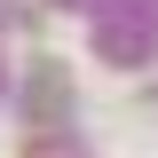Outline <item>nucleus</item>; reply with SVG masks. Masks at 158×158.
Masks as SVG:
<instances>
[{"mask_svg": "<svg viewBox=\"0 0 158 158\" xmlns=\"http://www.w3.org/2000/svg\"><path fill=\"white\" fill-rule=\"evenodd\" d=\"M32 111H40V118L63 111V63H40V71H32Z\"/></svg>", "mask_w": 158, "mask_h": 158, "instance_id": "1", "label": "nucleus"}]
</instances>
